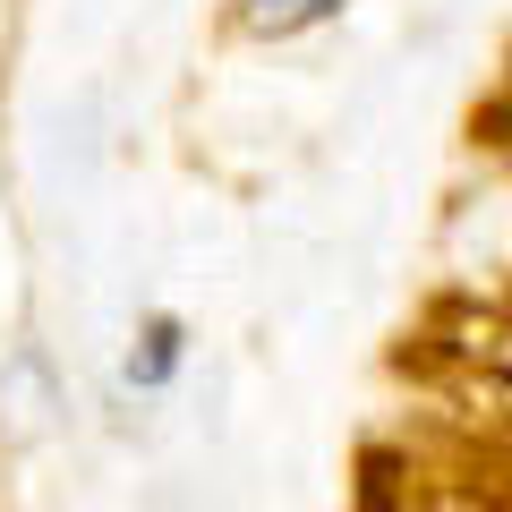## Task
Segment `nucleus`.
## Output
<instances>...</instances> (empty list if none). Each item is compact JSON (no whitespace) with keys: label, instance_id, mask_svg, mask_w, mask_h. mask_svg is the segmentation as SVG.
Returning <instances> with one entry per match:
<instances>
[{"label":"nucleus","instance_id":"obj_1","mask_svg":"<svg viewBox=\"0 0 512 512\" xmlns=\"http://www.w3.org/2000/svg\"><path fill=\"white\" fill-rule=\"evenodd\" d=\"M188 359V325L180 316H146L137 325V350H128V393H163Z\"/></svg>","mask_w":512,"mask_h":512},{"label":"nucleus","instance_id":"obj_2","mask_svg":"<svg viewBox=\"0 0 512 512\" xmlns=\"http://www.w3.org/2000/svg\"><path fill=\"white\" fill-rule=\"evenodd\" d=\"M350 0H239V26L265 43H291V35H316V26H333Z\"/></svg>","mask_w":512,"mask_h":512}]
</instances>
